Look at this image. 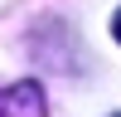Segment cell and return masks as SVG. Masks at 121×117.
I'll use <instances>...</instances> for the list:
<instances>
[{"label": "cell", "mask_w": 121, "mask_h": 117, "mask_svg": "<svg viewBox=\"0 0 121 117\" xmlns=\"http://www.w3.org/2000/svg\"><path fill=\"white\" fill-rule=\"evenodd\" d=\"M112 34H116V39H121V10H116V20H112Z\"/></svg>", "instance_id": "2"}, {"label": "cell", "mask_w": 121, "mask_h": 117, "mask_svg": "<svg viewBox=\"0 0 121 117\" xmlns=\"http://www.w3.org/2000/svg\"><path fill=\"white\" fill-rule=\"evenodd\" d=\"M0 117H48V98H44V88H39L34 78L5 88V93H0Z\"/></svg>", "instance_id": "1"}]
</instances>
